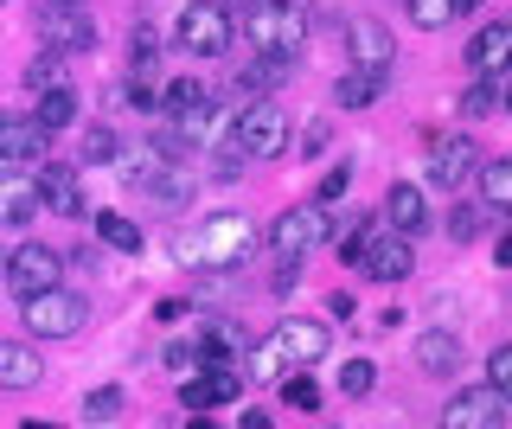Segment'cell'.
Wrapping results in <instances>:
<instances>
[{"mask_svg": "<svg viewBox=\"0 0 512 429\" xmlns=\"http://www.w3.org/2000/svg\"><path fill=\"white\" fill-rule=\"evenodd\" d=\"M167 250H173V263H186V269H237L256 250V225L237 218V212H218V218H205V225L173 231Z\"/></svg>", "mask_w": 512, "mask_h": 429, "instance_id": "1", "label": "cell"}, {"mask_svg": "<svg viewBox=\"0 0 512 429\" xmlns=\"http://www.w3.org/2000/svg\"><path fill=\"white\" fill-rule=\"evenodd\" d=\"M346 257L340 263H352L359 276H372V282H404L410 276V237H397V231H378V225H359V231H346Z\"/></svg>", "mask_w": 512, "mask_h": 429, "instance_id": "2", "label": "cell"}, {"mask_svg": "<svg viewBox=\"0 0 512 429\" xmlns=\"http://www.w3.org/2000/svg\"><path fill=\"white\" fill-rule=\"evenodd\" d=\"M20 321H26L32 340H71V333L90 327V301L58 282V289H39V295L20 301Z\"/></svg>", "mask_w": 512, "mask_h": 429, "instance_id": "3", "label": "cell"}, {"mask_svg": "<svg viewBox=\"0 0 512 429\" xmlns=\"http://www.w3.org/2000/svg\"><path fill=\"white\" fill-rule=\"evenodd\" d=\"M301 39H308V13H301L295 0H256V7H250V45H256V52L295 65Z\"/></svg>", "mask_w": 512, "mask_h": 429, "instance_id": "4", "label": "cell"}, {"mask_svg": "<svg viewBox=\"0 0 512 429\" xmlns=\"http://www.w3.org/2000/svg\"><path fill=\"white\" fill-rule=\"evenodd\" d=\"M231 148H237V154H250V161H269V154H282V148H288V116H282V103L256 97V103L237 109V122H231Z\"/></svg>", "mask_w": 512, "mask_h": 429, "instance_id": "5", "label": "cell"}, {"mask_svg": "<svg viewBox=\"0 0 512 429\" xmlns=\"http://www.w3.org/2000/svg\"><path fill=\"white\" fill-rule=\"evenodd\" d=\"M327 237H333V212H327V205H288L276 225H269V244H276V257H288V263L314 257Z\"/></svg>", "mask_w": 512, "mask_h": 429, "instance_id": "6", "label": "cell"}, {"mask_svg": "<svg viewBox=\"0 0 512 429\" xmlns=\"http://www.w3.org/2000/svg\"><path fill=\"white\" fill-rule=\"evenodd\" d=\"M224 45H231V7H224V0H192L180 13V52L218 58Z\"/></svg>", "mask_w": 512, "mask_h": 429, "instance_id": "7", "label": "cell"}, {"mask_svg": "<svg viewBox=\"0 0 512 429\" xmlns=\"http://www.w3.org/2000/svg\"><path fill=\"white\" fill-rule=\"evenodd\" d=\"M64 282V250H52V244H20L7 257V289L13 295H39V289H58Z\"/></svg>", "mask_w": 512, "mask_h": 429, "instance_id": "8", "label": "cell"}, {"mask_svg": "<svg viewBox=\"0 0 512 429\" xmlns=\"http://www.w3.org/2000/svg\"><path fill=\"white\" fill-rule=\"evenodd\" d=\"M506 410H512V397H500L493 385H474L442 404V429H500Z\"/></svg>", "mask_w": 512, "mask_h": 429, "instance_id": "9", "label": "cell"}, {"mask_svg": "<svg viewBox=\"0 0 512 429\" xmlns=\"http://www.w3.org/2000/svg\"><path fill=\"white\" fill-rule=\"evenodd\" d=\"M39 33L52 39V52H64V58H71V52H90V45H96L90 13H84V7H58V0H45V7H39Z\"/></svg>", "mask_w": 512, "mask_h": 429, "instance_id": "10", "label": "cell"}, {"mask_svg": "<svg viewBox=\"0 0 512 429\" xmlns=\"http://www.w3.org/2000/svg\"><path fill=\"white\" fill-rule=\"evenodd\" d=\"M0 161L26 167V161H52V135L32 116H0Z\"/></svg>", "mask_w": 512, "mask_h": 429, "instance_id": "11", "label": "cell"}, {"mask_svg": "<svg viewBox=\"0 0 512 429\" xmlns=\"http://www.w3.org/2000/svg\"><path fill=\"white\" fill-rule=\"evenodd\" d=\"M346 45H352V71H372V77H384V71H391V58H397L391 26H378V20H352L346 26Z\"/></svg>", "mask_w": 512, "mask_h": 429, "instance_id": "12", "label": "cell"}, {"mask_svg": "<svg viewBox=\"0 0 512 429\" xmlns=\"http://www.w3.org/2000/svg\"><path fill=\"white\" fill-rule=\"evenodd\" d=\"M474 154L480 148L468 135H436V141H429V180H436V186H461L474 173Z\"/></svg>", "mask_w": 512, "mask_h": 429, "instance_id": "13", "label": "cell"}, {"mask_svg": "<svg viewBox=\"0 0 512 429\" xmlns=\"http://www.w3.org/2000/svg\"><path fill=\"white\" fill-rule=\"evenodd\" d=\"M45 205H39V180H26V173H0V231H20V225H32Z\"/></svg>", "mask_w": 512, "mask_h": 429, "instance_id": "14", "label": "cell"}, {"mask_svg": "<svg viewBox=\"0 0 512 429\" xmlns=\"http://www.w3.org/2000/svg\"><path fill=\"white\" fill-rule=\"evenodd\" d=\"M39 205H52L58 218H77V212H84V186H77V167L45 161V173H39Z\"/></svg>", "mask_w": 512, "mask_h": 429, "instance_id": "15", "label": "cell"}, {"mask_svg": "<svg viewBox=\"0 0 512 429\" xmlns=\"http://www.w3.org/2000/svg\"><path fill=\"white\" fill-rule=\"evenodd\" d=\"M276 333H282V346H288V359H295V365L327 359V346H333V327L327 321H301V314H288Z\"/></svg>", "mask_w": 512, "mask_h": 429, "instance_id": "16", "label": "cell"}, {"mask_svg": "<svg viewBox=\"0 0 512 429\" xmlns=\"http://www.w3.org/2000/svg\"><path fill=\"white\" fill-rule=\"evenodd\" d=\"M135 180L141 186H148V199L154 205H192V193H199V180H192V173L186 167H135Z\"/></svg>", "mask_w": 512, "mask_h": 429, "instance_id": "17", "label": "cell"}, {"mask_svg": "<svg viewBox=\"0 0 512 429\" xmlns=\"http://www.w3.org/2000/svg\"><path fill=\"white\" fill-rule=\"evenodd\" d=\"M45 378V359L26 340H0V391H32Z\"/></svg>", "mask_w": 512, "mask_h": 429, "instance_id": "18", "label": "cell"}, {"mask_svg": "<svg viewBox=\"0 0 512 429\" xmlns=\"http://www.w3.org/2000/svg\"><path fill=\"white\" fill-rule=\"evenodd\" d=\"M416 365H423L429 378H448V372H461V340L455 333H442V327H429V333H416Z\"/></svg>", "mask_w": 512, "mask_h": 429, "instance_id": "19", "label": "cell"}, {"mask_svg": "<svg viewBox=\"0 0 512 429\" xmlns=\"http://www.w3.org/2000/svg\"><path fill=\"white\" fill-rule=\"evenodd\" d=\"M423 218H429V205H423V193H416L410 180H397L391 193H384V225H391L397 237H416V231H423Z\"/></svg>", "mask_w": 512, "mask_h": 429, "instance_id": "20", "label": "cell"}, {"mask_svg": "<svg viewBox=\"0 0 512 429\" xmlns=\"http://www.w3.org/2000/svg\"><path fill=\"white\" fill-rule=\"evenodd\" d=\"M512 58V20H500V26H480L474 33V45H468V65H474V77H493Z\"/></svg>", "mask_w": 512, "mask_h": 429, "instance_id": "21", "label": "cell"}, {"mask_svg": "<svg viewBox=\"0 0 512 429\" xmlns=\"http://www.w3.org/2000/svg\"><path fill=\"white\" fill-rule=\"evenodd\" d=\"M244 391V378L231 372V365H205V378H186V404L205 410V404H231V397Z\"/></svg>", "mask_w": 512, "mask_h": 429, "instance_id": "22", "label": "cell"}, {"mask_svg": "<svg viewBox=\"0 0 512 429\" xmlns=\"http://www.w3.org/2000/svg\"><path fill=\"white\" fill-rule=\"evenodd\" d=\"M288 365H295V359H288L282 333H269V340H256L250 353H244V372L256 378V385H282V378H288Z\"/></svg>", "mask_w": 512, "mask_h": 429, "instance_id": "23", "label": "cell"}, {"mask_svg": "<svg viewBox=\"0 0 512 429\" xmlns=\"http://www.w3.org/2000/svg\"><path fill=\"white\" fill-rule=\"evenodd\" d=\"M32 122H39L45 135L71 129V122H77V97H71V84H58V90H39V109H32Z\"/></svg>", "mask_w": 512, "mask_h": 429, "instance_id": "24", "label": "cell"}, {"mask_svg": "<svg viewBox=\"0 0 512 429\" xmlns=\"http://www.w3.org/2000/svg\"><path fill=\"white\" fill-rule=\"evenodd\" d=\"M96 237H103L109 250H122V257H135V250H141L135 218H122V212H103V218H96Z\"/></svg>", "mask_w": 512, "mask_h": 429, "instance_id": "25", "label": "cell"}, {"mask_svg": "<svg viewBox=\"0 0 512 429\" xmlns=\"http://www.w3.org/2000/svg\"><path fill=\"white\" fill-rule=\"evenodd\" d=\"M378 90H384V77H372V71H346L333 97H340L346 109H365V103H378Z\"/></svg>", "mask_w": 512, "mask_h": 429, "instance_id": "26", "label": "cell"}, {"mask_svg": "<svg viewBox=\"0 0 512 429\" xmlns=\"http://www.w3.org/2000/svg\"><path fill=\"white\" fill-rule=\"evenodd\" d=\"M480 193H487V205L512 212V161H493L487 173H480Z\"/></svg>", "mask_w": 512, "mask_h": 429, "instance_id": "27", "label": "cell"}, {"mask_svg": "<svg viewBox=\"0 0 512 429\" xmlns=\"http://www.w3.org/2000/svg\"><path fill=\"white\" fill-rule=\"evenodd\" d=\"M122 404H128L122 385H103V391H90V397H84V417H90V423H116V417H122Z\"/></svg>", "mask_w": 512, "mask_h": 429, "instance_id": "28", "label": "cell"}, {"mask_svg": "<svg viewBox=\"0 0 512 429\" xmlns=\"http://www.w3.org/2000/svg\"><path fill=\"white\" fill-rule=\"evenodd\" d=\"M448 20H455V0H410V26H423V33H442Z\"/></svg>", "mask_w": 512, "mask_h": 429, "instance_id": "29", "label": "cell"}, {"mask_svg": "<svg viewBox=\"0 0 512 429\" xmlns=\"http://www.w3.org/2000/svg\"><path fill=\"white\" fill-rule=\"evenodd\" d=\"M64 84V52H45L26 65V90H58Z\"/></svg>", "mask_w": 512, "mask_h": 429, "instance_id": "30", "label": "cell"}, {"mask_svg": "<svg viewBox=\"0 0 512 429\" xmlns=\"http://www.w3.org/2000/svg\"><path fill=\"white\" fill-rule=\"evenodd\" d=\"M282 404H288V410H320V385H314V372L282 378Z\"/></svg>", "mask_w": 512, "mask_h": 429, "instance_id": "31", "label": "cell"}, {"mask_svg": "<svg viewBox=\"0 0 512 429\" xmlns=\"http://www.w3.org/2000/svg\"><path fill=\"white\" fill-rule=\"evenodd\" d=\"M372 385H378V365H372V359H346V365H340V391H346V397H365Z\"/></svg>", "mask_w": 512, "mask_h": 429, "instance_id": "32", "label": "cell"}, {"mask_svg": "<svg viewBox=\"0 0 512 429\" xmlns=\"http://www.w3.org/2000/svg\"><path fill=\"white\" fill-rule=\"evenodd\" d=\"M288 77V58H256V65H244V90H269Z\"/></svg>", "mask_w": 512, "mask_h": 429, "instance_id": "33", "label": "cell"}, {"mask_svg": "<svg viewBox=\"0 0 512 429\" xmlns=\"http://www.w3.org/2000/svg\"><path fill=\"white\" fill-rule=\"evenodd\" d=\"M480 225H487V212H480V205H455V218H448V237H455V244H468V237H480Z\"/></svg>", "mask_w": 512, "mask_h": 429, "instance_id": "34", "label": "cell"}, {"mask_svg": "<svg viewBox=\"0 0 512 429\" xmlns=\"http://www.w3.org/2000/svg\"><path fill=\"white\" fill-rule=\"evenodd\" d=\"M160 359H167V372L180 378V385H186V378H199V346H186V340H180V346H167Z\"/></svg>", "mask_w": 512, "mask_h": 429, "instance_id": "35", "label": "cell"}, {"mask_svg": "<svg viewBox=\"0 0 512 429\" xmlns=\"http://www.w3.org/2000/svg\"><path fill=\"white\" fill-rule=\"evenodd\" d=\"M192 103H205V90L192 84V77H180V84H167V103H160V109H167V116H180V109H192Z\"/></svg>", "mask_w": 512, "mask_h": 429, "instance_id": "36", "label": "cell"}, {"mask_svg": "<svg viewBox=\"0 0 512 429\" xmlns=\"http://www.w3.org/2000/svg\"><path fill=\"white\" fill-rule=\"evenodd\" d=\"M84 161H116V129H103V122H96V129L84 135Z\"/></svg>", "mask_w": 512, "mask_h": 429, "instance_id": "37", "label": "cell"}, {"mask_svg": "<svg viewBox=\"0 0 512 429\" xmlns=\"http://www.w3.org/2000/svg\"><path fill=\"white\" fill-rule=\"evenodd\" d=\"M487 385L500 391V397H512V346H500V353L487 359Z\"/></svg>", "mask_w": 512, "mask_h": 429, "instance_id": "38", "label": "cell"}, {"mask_svg": "<svg viewBox=\"0 0 512 429\" xmlns=\"http://www.w3.org/2000/svg\"><path fill=\"white\" fill-rule=\"evenodd\" d=\"M346 186H352V167H333L327 180H320V199H314V205H333V199H346Z\"/></svg>", "mask_w": 512, "mask_h": 429, "instance_id": "39", "label": "cell"}, {"mask_svg": "<svg viewBox=\"0 0 512 429\" xmlns=\"http://www.w3.org/2000/svg\"><path fill=\"white\" fill-rule=\"evenodd\" d=\"M461 109H468V116H487V109H500V97H493V84H474L468 97H461Z\"/></svg>", "mask_w": 512, "mask_h": 429, "instance_id": "40", "label": "cell"}, {"mask_svg": "<svg viewBox=\"0 0 512 429\" xmlns=\"http://www.w3.org/2000/svg\"><path fill=\"white\" fill-rule=\"evenodd\" d=\"M493 263H500V269H512V231L500 237V244H493Z\"/></svg>", "mask_w": 512, "mask_h": 429, "instance_id": "41", "label": "cell"}, {"mask_svg": "<svg viewBox=\"0 0 512 429\" xmlns=\"http://www.w3.org/2000/svg\"><path fill=\"white\" fill-rule=\"evenodd\" d=\"M237 429H276V423H269L263 410H244V423H237Z\"/></svg>", "mask_w": 512, "mask_h": 429, "instance_id": "42", "label": "cell"}, {"mask_svg": "<svg viewBox=\"0 0 512 429\" xmlns=\"http://www.w3.org/2000/svg\"><path fill=\"white\" fill-rule=\"evenodd\" d=\"M493 97H500V103L512 109V77H506V84H500V90H493Z\"/></svg>", "mask_w": 512, "mask_h": 429, "instance_id": "43", "label": "cell"}, {"mask_svg": "<svg viewBox=\"0 0 512 429\" xmlns=\"http://www.w3.org/2000/svg\"><path fill=\"white\" fill-rule=\"evenodd\" d=\"M480 7V0H455V13H474Z\"/></svg>", "mask_w": 512, "mask_h": 429, "instance_id": "44", "label": "cell"}, {"mask_svg": "<svg viewBox=\"0 0 512 429\" xmlns=\"http://www.w3.org/2000/svg\"><path fill=\"white\" fill-rule=\"evenodd\" d=\"M224 7H256V0H224Z\"/></svg>", "mask_w": 512, "mask_h": 429, "instance_id": "45", "label": "cell"}, {"mask_svg": "<svg viewBox=\"0 0 512 429\" xmlns=\"http://www.w3.org/2000/svg\"><path fill=\"white\" fill-rule=\"evenodd\" d=\"M58 7H90V0H58Z\"/></svg>", "mask_w": 512, "mask_h": 429, "instance_id": "46", "label": "cell"}, {"mask_svg": "<svg viewBox=\"0 0 512 429\" xmlns=\"http://www.w3.org/2000/svg\"><path fill=\"white\" fill-rule=\"evenodd\" d=\"M192 429H212V417H199V423H192Z\"/></svg>", "mask_w": 512, "mask_h": 429, "instance_id": "47", "label": "cell"}, {"mask_svg": "<svg viewBox=\"0 0 512 429\" xmlns=\"http://www.w3.org/2000/svg\"><path fill=\"white\" fill-rule=\"evenodd\" d=\"M26 429H58V423H26Z\"/></svg>", "mask_w": 512, "mask_h": 429, "instance_id": "48", "label": "cell"}]
</instances>
